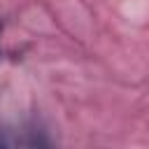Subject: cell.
Segmentation results:
<instances>
[{
    "mask_svg": "<svg viewBox=\"0 0 149 149\" xmlns=\"http://www.w3.org/2000/svg\"><path fill=\"white\" fill-rule=\"evenodd\" d=\"M0 149H2V147H0Z\"/></svg>",
    "mask_w": 149,
    "mask_h": 149,
    "instance_id": "cell-1",
    "label": "cell"
}]
</instances>
